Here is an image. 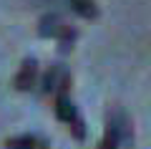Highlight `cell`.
<instances>
[{
  "label": "cell",
  "instance_id": "cell-1",
  "mask_svg": "<svg viewBox=\"0 0 151 149\" xmlns=\"http://www.w3.org/2000/svg\"><path fill=\"white\" fill-rule=\"evenodd\" d=\"M55 116L70 129V134H73L78 142L86 139V124H83L81 114H78V109H76V104L70 101L68 94H58L55 96Z\"/></svg>",
  "mask_w": 151,
  "mask_h": 149
},
{
  "label": "cell",
  "instance_id": "cell-2",
  "mask_svg": "<svg viewBox=\"0 0 151 149\" xmlns=\"http://www.w3.org/2000/svg\"><path fill=\"white\" fill-rule=\"evenodd\" d=\"M35 78H38V61L35 58H25L15 76V89L18 91H30L35 86Z\"/></svg>",
  "mask_w": 151,
  "mask_h": 149
},
{
  "label": "cell",
  "instance_id": "cell-3",
  "mask_svg": "<svg viewBox=\"0 0 151 149\" xmlns=\"http://www.w3.org/2000/svg\"><path fill=\"white\" fill-rule=\"evenodd\" d=\"M60 28H63V20H60L55 13H45V15L40 18V23H38V36L40 38H55Z\"/></svg>",
  "mask_w": 151,
  "mask_h": 149
},
{
  "label": "cell",
  "instance_id": "cell-4",
  "mask_svg": "<svg viewBox=\"0 0 151 149\" xmlns=\"http://www.w3.org/2000/svg\"><path fill=\"white\" fill-rule=\"evenodd\" d=\"M68 5L76 15L86 18V20H96L98 18V5L93 0H68Z\"/></svg>",
  "mask_w": 151,
  "mask_h": 149
},
{
  "label": "cell",
  "instance_id": "cell-5",
  "mask_svg": "<svg viewBox=\"0 0 151 149\" xmlns=\"http://www.w3.org/2000/svg\"><path fill=\"white\" fill-rule=\"evenodd\" d=\"M58 51L60 53H68L70 48H73V43H76V38H78V31H76L73 25H65L63 23V28L58 31Z\"/></svg>",
  "mask_w": 151,
  "mask_h": 149
},
{
  "label": "cell",
  "instance_id": "cell-6",
  "mask_svg": "<svg viewBox=\"0 0 151 149\" xmlns=\"http://www.w3.org/2000/svg\"><path fill=\"white\" fill-rule=\"evenodd\" d=\"M45 144L38 142L35 137H30V134H23V137H13L5 142V149H43Z\"/></svg>",
  "mask_w": 151,
  "mask_h": 149
},
{
  "label": "cell",
  "instance_id": "cell-7",
  "mask_svg": "<svg viewBox=\"0 0 151 149\" xmlns=\"http://www.w3.org/2000/svg\"><path fill=\"white\" fill-rule=\"evenodd\" d=\"M60 73H63V66H60V63L50 66V68L45 71V76H43L40 91H43V94H50V91H55V86H58V78H60Z\"/></svg>",
  "mask_w": 151,
  "mask_h": 149
}]
</instances>
